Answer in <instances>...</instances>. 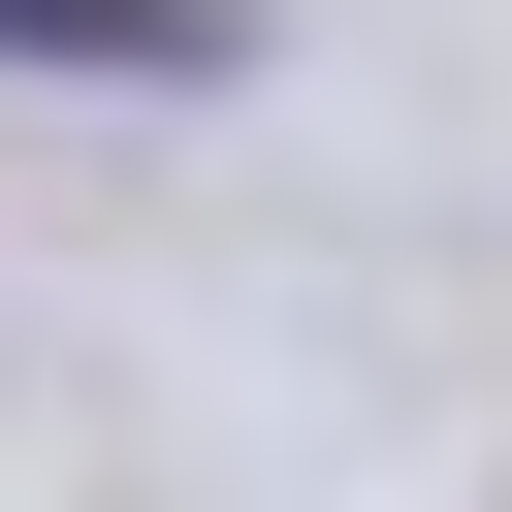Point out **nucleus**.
I'll return each mask as SVG.
<instances>
[{"label": "nucleus", "mask_w": 512, "mask_h": 512, "mask_svg": "<svg viewBox=\"0 0 512 512\" xmlns=\"http://www.w3.org/2000/svg\"><path fill=\"white\" fill-rule=\"evenodd\" d=\"M0 64H64V96H224L256 0H0Z\"/></svg>", "instance_id": "1"}]
</instances>
